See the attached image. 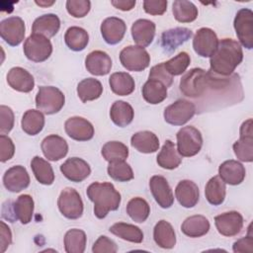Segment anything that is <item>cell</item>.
Returning <instances> with one entry per match:
<instances>
[{"instance_id":"obj_1","label":"cell","mask_w":253,"mask_h":253,"mask_svg":"<svg viewBox=\"0 0 253 253\" xmlns=\"http://www.w3.org/2000/svg\"><path fill=\"white\" fill-rule=\"evenodd\" d=\"M243 59L240 43L232 39L218 41L217 47L210 57V71L215 76H230Z\"/></svg>"},{"instance_id":"obj_2","label":"cell","mask_w":253,"mask_h":253,"mask_svg":"<svg viewBox=\"0 0 253 253\" xmlns=\"http://www.w3.org/2000/svg\"><path fill=\"white\" fill-rule=\"evenodd\" d=\"M228 78H219L211 71L193 68L183 75L180 80V91L190 98L202 96L208 88H222L228 84Z\"/></svg>"},{"instance_id":"obj_3","label":"cell","mask_w":253,"mask_h":253,"mask_svg":"<svg viewBox=\"0 0 253 253\" xmlns=\"http://www.w3.org/2000/svg\"><path fill=\"white\" fill-rule=\"evenodd\" d=\"M87 196L94 204V213L98 218H104L109 211H117L121 204V194L109 182H94L87 188Z\"/></svg>"},{"instance_id":"obj_4","label":"cell","mask_w":253,"mask_h":253,"mask_svg":"<svg viewBox=\"0 0 253 253\" xmlns=\"http://www.w3.org/2000/svg\"><path fill=\"white\" fill-rule=\"evenodd\" d=\"M65 103L64 94L54 86H41L36 96V107L45 115L58 113Z\"/></svg>"},{"instance_id":"obj_5","label":"cell","mask_w":253,"mask_h":253,"mask_svg":"<svg viewBox=\"0 0 253 253\" xmlns=\"http://www.w3.org/2000/svg\"><path fill=\"white\" fill-rule=\"evenodd\" d=\"M177 150L183 157H192L198 154L203 146V136L201 131L192 126L182 127L177 132Z\"/></svg>"},{"instance_id":"obj_6","label":"cell","mask_w":253,"mask_h":253,"mask_svg":"<svg viewBox=\"0 0 253 253\" xmlns=\"http://www.w3.org/2000/svg\"><path fill=\"white\" fill-rule=\"evenodd\" d=\"M23 49L29 60L42 62L50 56L52 52V44L48 38L38 34H32L25 41Z\"/></svg>"},{"instance_id":"obj_7","label":"cell","mask_w":253,"mask_h":253,"mask_svg":"<svg viewBox=\"0 0 253 253\" xmlns=\"http://www.w3.org/2000/svg\"><path fill=\"white\" fill-rule=\"evenodd\" d=\"M196 114V106L186 99H179L164 110V120L172 126H183Z\"/></svg>"},{"instance_id":"obj_8","label":"cell","mask_w":253,"mask_h":253,"mask_svg":"<svg viewBox=\"0 0 253 253\" xmlns=\"http://www.w3.org/2000/svg\"><path fill=\"white\" fill-rule=\"evenodd\" d=\"M120 61L126 70L138 72L148 67L150 63V55L144 47L128 45L121 50Z\"/></svg>"},{"instance_id":"obj_9","label":"cell","mask_w":253,"mask_h":253,"mask_svg":"<svg viewBox=\"0 0 253 253\" xmlns=\"http://www.w3.org/2000/svg\"><path fill=\"white\" fill-rule=\"evenodd\" d=\"M57 206L61 214L66 218L77 219L82 216L83 202L79 193L73 188H65L61 191Z\"/></svg>"},{"instance_id":"obj_10","label":"cell","mask_w":253,"mask_h":253,"mask_svg":"<svg viewBox=\"0 0 253 253\" xmlns=\"http://www.w3.org/2000/svg\"><path fill=\"white\" fill-rule=\"evenodd\" d=\"M233 26L240 43L247 49L253 47V12L248 8L240 9L234 18Z\"/></svg>"},{"instance_id":"obj_11","label":"cell","mask_w":253,"mask_h":253,"mask_svg":"<svg viewBox=\"0 0 253 253\" xmlns=\"http://www.w3.org/2000/svg\"><path fill=\"white\" fill-rule=\"evenodd\" d=\"M240 137L233 143V151L242 162L253 161V128L252 119L242 123L240 126Z\"/></svg>"},{"instance_id":"obj_12","label":"cell","mask_w":253,"mask_h":253,"mask_svg":"<svg viewBox=\"0 0 253 253\" xmlns=\"http://www.w3.org/2000/svg\"><path fill=\"white\" fill-rule=\"evenodd\" d=\"M25 32V22L20 17H9L0 23V36L11 46H17L23 42Z\"/></svg>"},{"instance_id":"obj_13","label":"cell","mask_w":253,"mask_h":253,"mask_svg":"<svg viewBox=\"0 0 253 253\" xmlns=\"http://www.w3.org/2000/svg\"><path fill=\"white\" fill-rule=\"evenodd\" d=\"M217 44V36L210 28L199 29L193 39V48L202 57H211L215 51Z\"/></svg>"},{"instance_id":"obj_14","label":"cell","mask_w":253,"mask_h":253,"mask_svg":"<svg viewBox=\"0 0 253 253\" xmlns=\"http://www.w3.org/2000/svg\"><path fill=\"white\" fill-rule=\"evenodd\" d=\"M214 224L219 234L223 236L237 235L243 227V217L240 212L231 211L214 217Z\"/></svg>"},{"instance_id":"obj_15","label":"cell","mask_w":253,"mask_h":253,"mask_svg":"<svg viewBox=\"0 0 253 253\" xmlns=\"http://www.w3.org/2000/svg\"><path fill=\"white\" fill-rule=\"evenodd\" d=\"M66 134L77 141H87L94 136V126L82 117H71L64 123Z\"/></svg>"},{"instance_id":"obj_16","label":"cell","mask_w":253,"mask_h":253,"mask_svg":"<svg viewBox=\"0 0 253 253\" xmlns=\"http://www.w3.org/2000/svg\"><path fill=\"white\" fill-rule=\"evenodd\" d=\"M149 188L155 202L162 209H169L174 203L171 187L163 176L154 175L149 180Z\"/></svg>"},{"instance_id":"obj_17","label":"cell","mask_w":253,"mask_h":253,"mask_svg":"<svg viewBox=\"0 0 253 253\" xmlns=\"http://www.w3.org/2000/svg\"><path fill=\"white\" fill-rule=\"evenodd\" d=\"M60 171L69 181L79 183L84 181L90 175L91 168L82 158L71 157L60 165Z\"/></svg>"},{"instance_id":"obj_18","label":"cell","mask_w":253,"mask_h":253,"mask_svg":"<svg viewBox=\"0 0 253 253\" xmlns=\"http://www.w3.org/2000/svg\"><path fill=\"white\" fill-rule=\"evenodd\" d=\"M4 187L12 193H19L30 185V176L22 165H15L9 168L3 176Z\"/></svg>"},{"instance_id":"obj_19","label":"cell","mask_w":253,"mask_h":253,"mask_svg":"<svg viewBox=\"0 0 253 253\" xmlns=\"http://www.w3.org/2000/svg\"><path fill=\"white\" fill-rule=\"evenodd\" d=\"M42 151L47 160L58 161L68 152V144L66 140L56 134L45 136L41 144Z\"/></svg>"},{"instance_id":"obj_20","label":"cell","mask_w":253,"mask_h":253,"mask_svg":"<svg viewBox=\"0 0 253 253\" xmlns=\"http://www.w3.org/2000/svg\"><path fill=\"white\" fill-rule=\"evenodd\" d=\"M101 35L109 44L119 43L125 37L126 26L124 20L117 17H109L101 24Z\"/></svg>"},{"instance_id":"obj_21","label":"cell","mask_w":253,"mask_h":253,"mask_svg":"<svg viewBox=\"0 0 253 253\" xmlns=\"http://www.w3.org/2000/svg\"><path fill=\"white\" fill-rule=\"evenodd\" d=\"M85 67L93 75L104 76L111 71L112 59L107 52L94 50L86 56Z\"/></svg>"},{"instance_id":"obj_22","label":"cell","mask_w":253,"mask_h":253,"mask_svg":"<svg viewBox=\"0 0 253 253\" xmlns=\"http://www.w3.org/2000/svg\"><path fill=\"white\" fill-rule=\"evenodd\" d=\"M7 82L9 86L19 92L28 93L34 89L35 79L33 75L23 67H13L8 71Z\"/></svg>"},{"instance_id":"obj_23","label":"cell","mask_w":253,"mask_h":253,"mask_svg":"<svg viewBox=\"0 0 253 253\" xmlns=\"http://www.w3.org/2000/svg\"><path fill=\"white\" fill-rule=\"evenodd\" d=\"M175 196L182 207L190 209L198 204L200 191L195 182L191 180H182L175 188Z\"/></svg>"},{"instance_id":"obj_24","label":"cell","mask_w":253,"mask_h":253,"mask_svg":"<svg viewBox=\"0 0 253 253\" xmlns=\"http://www.w3.org/2000/svg\"><path fill=\"white\" fill-rule=\"evenodd\" d=\"M246 175L244 166L237 160H226L218 167V176L222 181L229 185H239L243 182Z\"/></svg>"},{"instance_id":"obj_25","label":"cell","mask_w":253,"mask_h":253,"mask_svg":"<svg viewBox=\"0 0 253 253\" xmlns=\"http://www.w3.org/2000/svg\"><path fill=\"white\" fill-rule=\"evenodd\" d=\"M131 36L138 46H148L155 36V24L147 19H138L131 26Z\"/></svg>"},{"instance_id":"obj_26","label":"cell","mask_w":253,"mask_h":253,"mask_svg":"<svg viewBox=\"0 0 253 253\" xmlns=\"http://www.w3.org/2000/svg\"><path fill=\"white\" fill-rule=\"evenodd\" d=\"M192 36L193 33L188 28L179 27L167 30L161 35V46L166 52H172Z\"/></svg>"},{"instance_id":"obj_27","label":"cell","mask_w":253,"mask_h":253,"mask_svg":"<svg viewBox=\"0 0 253 253\" xmlns=\"http://www.w3.org/2000/svg\"><path fill=\"white\" fill-rule=\"evenodd\" d=\"M60 28V20L55 14H45L37 18L32 26L33 34L51 38L55 36Z\"/></svg>"},{"instance_id":"obj_28","label":"cell","mask_w":253,"mask_h":253,"mask_svg":"<svg viewBox=\"0 0 253 253\" xmlns=\"http://www.w3.org/2000/svg\"><path fill=\"white\" fill-rule=\"evenodd\" d=\"M210 227V221L206 216L196 214L187 217L183 221L181 225V230L185 235L196 238L206 235L209 232Z\"/></svg>"},{"instance_id":"obj_29","label":"cell","mask_w":253,"mask_h":253,"mask_svg":"<svg viewBox=\"0 0 253 253\" xmlns=\"http://www.w3.org/2000/svg\"><path fill=\"white\" fill-rule=\"evenodd\" d=\"M130 144L141 153H153L159 148V139L152 131L142 130L131 136Z\"/></svg>"},{"instance_id":"obj_30","label":"cell","mask_w":253,"mask_h":253,"mask_svg":"<svg viewBox=\"0 0 253 253\" xmlns=\"http://www.w3.org/2000/svg\"><path fill=\"white\" fill-rule=\"evenodd\" d=\"M153 238L155 243L164 249H171L176 244V234L173 226L168 221L161 219L153 228Z\"/></svg>"},{"instance_id":"obj_31","label":"cell","mask_w":253,"mask_h":253,"mask_svg":"<svg viewBox=\"0 0 253 253\" xmlns=\"http://www.w3.org/2000/svg\"><path fill=\"white\" fill-rule=\"evenodd\" d=\"M156 161L161 168L172 170L181 164L182 156L179 154L174 142L168 139L159 151Z\"/></svg>"},{"instance_id":"obj_32","label":"cell","mask_w":253,"mask_h":253,"mask_svg":"<svg viewBox=\"0 0 253 253\" xmlns=\"http://www.w3.org/2000/svg\"><path fill=\"white\" fill-rule=\"evenodd\" d=\"M113 93L119 96H127L134 91L135 83L132 76L126 72H115L109 78Z\"/></svg>"},{"instance_id":"obj_33","label":"cell","mask_w":253,"mask_h":253,"mask_svg":"<svg viewBox=\"0 0 253 253\" xmlns=\"http://www.w3.org/2000/svg\"><path fill=\"white\" fill-rule=\"evenodd\" d=\"M34 200L30 195L24 194L17 198L13 204V214L15 219H19L22 224L32 221L34 213Z\"/></svg>"},{"instance_id":"obj_34","label":"cell","mask_w":253,"mask_h":253,"mask_svg":"<svg viewBox=\"0 0 253 253\" xmlns=\"http://www.w3.org/2000/svg\"><path fill=\"white\" fill-rule=\"evenodd\" d=\"M143 99L151 104L156 105L164 101L167 97V87L160 81L148 79L141 89Z\"/></svg>"},{"instance_id":"obj_35","label":"cell","mask_w":253,"mask_h":253,"mask_svg":"<svg viewBox=\"0 0 253 253\" xmlns=\"http://www.w3.org/2000/svg\"><path fill=\"white\" fill-rule=\"evenodd\" d=\"M134 112L132 107L125 101H116L110 110V118L118 126L124 127L129 125L133 120Z\"/></svg>"},{"instance_id":"obj_36","label":"cell","mask_w":253,"mask_h":253,"mask_svg":"<svg viewBox=\"0 0 253 253\" xmlns=\"http://www.w3.org/2000/svg\"><path fill=\"white\" fill-rule=\"evenodd\" d=\"M22 129L29 135L40 133L44 126V116L39 110H28L24 113L21 121Z\"/></svg>"},{"instance_id":"obj_37","label":"cell","mask_w":253,"mask_h":253,"mask_svg":"<svg viewBox=\"0 0 253 253\" xmlns=\"http://www.w3.org/2000/svg\"><path fill=\"white\" fill-rule=\"evenodd\" d=\"M226 194L225 183L219 176H213L211 178L206 187L205 195L208 202L212 206H219L224 202Z\"/></svg>"},{"instance_id":"obj_38","label":"cell","mask_w":253,"mask_h":253,"mask_svg":"<svg viewBox=\"0 0 253 253\" xmlns=\"http://www.w3.org/2000/svg\"><path fill=\"white\" fill-rule=\"evenodd\" d=\"M102 93L103 86L101 82L95 78H85L77 85V95L83 103L100 98Z\"/></svg>"},{"instance_id":"obj_39","label":"cell","mask_w":253,"mask_h":253,"mask_svg":"<svg viewBox=\"0 0 253 253\" xmlns=\"http://www.w3.org/2000/svg\"><path fill=\"white\" fill-rule=\"evenodd\" d=\"M32 171L37 181L42 185H51L54 181V172L51 165L40 156H35L31 161Z\"/></svg>"},{"instance_id":"obj_40","label":"cell","mask_w":253,"mask_h":253,"mask_svg":"<svg viewBox=\"0 0 253 253\" xmlns=\"http://www.w3.org/2000/svg\"><path fill=\"white\" fill-rule=\"evenodd\" d=\"M110 232L114 235L133 243H141L143 240V232L133 224L126 222H117L110 227Z\"/></svg>"},{"instance_id":"obj_41","label":"cell","mask_w":253,"mask_h":253,"mask_svg":"<svg viewBox=\"0 0 253 253\" xmlns=\"http://www.w3.org/2000/svg\"><path fill=\"white\" fill-rule=\"evenodd\" d=\"M64 42L71 50L81 51L89 42V35L83 28L73 26L65 32Z\"/></svg>"},{"instance_id":"obj_42","label":"cell","mask_w":253,"mask_h":253,"mask_svg":"<svg viewBox=\"0 0 253 253\" xmlns=\"http://www.w3.org/2000/svg\"><path fill=\"white\" fill-rule=\"evenodd\" d=\"M87 237L83 230L69 229L64 235V249L67 253H83L86 248Z\"/></svg>"},{"instance_id":"obj_43","label":"cell","mask_w":253,"mask_h":253,"mask_svg":"<svg viewBox=\"0 0 253 253\" xmlns=\"http://www.w3.org/2000/svg\"><path fill=\"white\" fill-rule=\"evenodd\" d=\"M172 12L174 18L180 23H191L198 17V8L193 2L177 0L173 2Z\"/></svg>"},{"instance_id":"obj_44","label":"cell","mask_w":253,"mask_h":253,"mask_svg":"<svg viewBox=\"0 0 253 253\" xmlns=\"http://www.w3.org/2000/svg\"><path fill=\"white\" fill-rule=\"evenodd\" d=\"M126 213L135 222H144L150 213V207L148 203L140 198H132L126 205Z\"/></svg>"},{"instance_id":"obj_45","label":"cell","mask_w":253,"mask_h":253,"mask_svg":"<svg viewBox=\"0 0 253 253\" xmlns=\"http://www.w3.org/2000/svg\"><path fill=\"white\" fill-rule=\"evenodd\" d=\"M101 153L108 162L126 160L128 156V148L121 141H108L103 145Z\"/></svg>"},{"instance_id":"obj_46","label":"cell","mask_w":253,"mask_h":253,"mask_svg":"<svg viewBox=\"0 0 253 253\" xmlns=\"http://www.w3.org/2000/svg\"><path fill=\"white\" fill-rule=\"evenodd\" d=\"M109 176L119 182H127L133 179V171L125 160L109 162L107 168Z\"/></svg>"},{"instance_id":"obj_47","label":"cell","mask_w":253,"mask_h":253,"mask_svg":"<svg viewBox=\"0 0 253 253\" xmlns=\"http://www.w3.org/2000/svg\"><path fill=\"white\" fill-rule=\"evenodd\" d=\"M190 63H191L190 55L186 51H181L174 57L164 62V66L172 76H178L186 71Z\"/></svg>"},{"instance_id":"obj_48","label":"cell","mask_w":253,"mask_h":253,"mask_svg":"<svg viewBox=\"0 0 253 253\" xmlns=\"http://www.w3.org/2000/svg\"><path fill=\"white\" fill-rule=\"evenodd\" d=\"M91 8V2L88 0H67L66 10L74 18L85 17Z\"/></svg>"},{"instance_id":"obj_49","label":"cell","mask_w":253,"mask_h":253,"mask_svg":"<svg viewBox=\"0 0 253 253\" xmlns=\"http://www.w3.org/2000/svg\"><path fill=\"white\" fill-rule=\"evenodd\" d=\"M15 117L12 109L8 106H0V132L7 134L14 126Z\"/></svg>"},{"instance_id":"obj_50","label":"cell","mask_w":253,"mask_h":253,"mask_svg":"<svg viewBox=\"0 0 253 253\" xmlns=\"http://www.w3.org/2000/svg\"><path fill=\"white\" fill-rule=\"evenodd\" d=\"M148 79H155L162 82L167 88L170 87L173 83V76L166 70L164 62H161L157 65L151 67Z\"/></svg>"},{"instance_id":"obj_51","label":"cell","mask_w":253,"mask_h":253,"mask_svg":"<svg viewBox=\"0 0 253 253\" xmlns=\"http://www.w3.org/2000/svg\"><path fill=\"white\" fill-rule=\"evenodd\" d=\"M92 251L94 253H116L118 251L117 244L105 235H101L93 244Z\"/></svg>"},{"instance_id":"obj_52","label":"cell","mask_w":253,"mask_h":253,"mask_svg":"<svg viewBox=\"0 0 253 253\" xmlns=\"http://www.w3.org/2000/svg\"><path fill=\"white\" fill-rule=\"evenodd\" d=\"M15 153V145L12 139L6 134L0 135V161L6 162L10 160Z\"/></svg>"},{"instance_id":"obj_53","label":"cell","mask_w":253,"mask_h":253,"mask_svg":"<svg viewBox=\"0 0 253 253\" xmlns=\"http://www.w3.org/2000/svg\"><path fill=\"white\" fill-rule=\"evenodd\" d=\"M143 9L149 15H162L167 10V1L165 0H145Z\"/></svg>"},{"instance_id":"obj_54","label":"cell","mask_w":253,"mask_h":253,"mask_svg":"<svg viewBox=\"0 0 253 253\" xmlns=\"http://www.w3.org/2000/svg\"><path fill=\"white\" fill-rule=\"evenodd\" d=\"M232 250L235 253H252L253 252V236L251 234L242 237L235 241L232 245Z\"/></svg>"},{"instance_id":"obj_55","label":"cell","mask_w":253,"mask_h":253,"mask_svg":"<svg viewBox=\"0 0 253 253\" xmlns=\"http://www.w3.org/2000/svg\"><path fill=\"white\" fill-rule=\"evenodd\" d=\"M11 243H12L11 229L4 221H0V252L4 253Z\"/></svg>"},{"instance_id":"obj_56","label":"cell","mask_w":253,"mask_h":253,"mask_svg":"<svg viewBox=\"0 0 253 253\" xmlns=\"http://www.w3.org/2000/svg\"><path fill=\"white\" fill-rule=\"evenodd\" d=\"M135 1L134 0H113L111 1V4L122 11H129L135 6Z\"/></svg>"},{"instance_id":"obj_57","label":"cell","mask_w":253,"mask_h":253,"mask_svg":"<svg viewBox=\"0 0 253 253\" xmlns=\"http://www.w3.org/2000/svg\"><path fill=\"white\" fill-rule=\"evenodd\" d=\"M36 3L40 6H42V7H47V6H50L54 3V1H51V2H43V1H36Z\"/></svg>"}]
</instances>
